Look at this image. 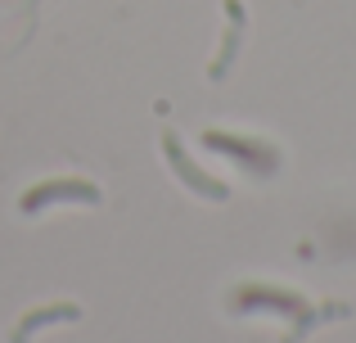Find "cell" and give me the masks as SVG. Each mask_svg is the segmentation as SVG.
<instances>
[{"label": "cell", "mask_w": 356, "mask_h": 343, "mask_svg": "<svg viewBox=\"0 0 356 343\" xmlns=\"http://www.w3.org/2000/svg\"><path fill=\"white\" fill-rule=\"evenodd\" d=\"M226 298H230V312H270V317H289L284 343H302L307 330H316L321 321H343L348 317L343 303H307L298 289H280V285H235Z\"/></svg>", "instance_id": "1"}, {"label": "cell", "mask_w": 356, "mask_h": 343, "mask_svg": "<svg viewBox=\"0 0 356 343\" xmlns=\"http://www.w3.org/2000/svg\"><path fill=\"white\" fill-rule=\"evenodd\" d=\"M203 150L221 154V159L239 163L248 176H275L280 163H284V154H280V145L270 141H252V136H230V131H203Z\"/></svg>", "instance_id": "2"}, {"label": "cell", "mask_w": 356, "mask_h": 343, "mask_svg": "<svg viewBox=\"0 0 356 343\" xmlns=\"http://www.w3.org/2000/svg\"><path fill=\"white\" fill-rule=\"evenodd\" d=\"M158 145H163V163L172 168V176H176V181H181L190 194H199V199H208V203H226V199H230V185L221 181V176L203 172L199 163L190 159V150L181 145V136H176V131H163V141H158Z\"/></svg>", "instance_id": "3"}, {"label": "cell", "mask_w": 356, "mask_h": 343, "mask_svg": "<svg viewBox=\"0 0 356 343\" xmlns=\"http://www.w3.org/2000/svg\"><path fill=\"white\" fill-rule=\"evenodd\" d=\"M50 203H86V208H99V203H104V190H99L95 181H86V176H50V181L32 185V190L18 199V212L36 217V212H45Z\"/></svg>", "instance_id": "4"}, {"label": "cell", "mask_w": 356, "mask_h": 343, "mask_svg": "<svg viewBox=\"0 0 356 343\" xmlns=\"http://www.w3.org/2000/svg\"><path fill=\"white\" fill-rule=\"evenodd\" d=\"M243 27H248V9H243V0H226V32H221V50H217V59L208 63V77L212 81L230 77V68H235V59H239V45H243Z\"/></svg>", "instance_id": "5"}, {"label": "cell", "mask_w": 356, "mask_h": 343, "mask_svg": "<svg viewBox=\"0 0 356 343\" xmlns=\"http://www.w3.org/2000/svg\"><path fill=\"white\" fill-rule=\"evenodd\" d=\"M59 321H81V308H77V303H45V308H32V312H27V317L14 326L9 343H27V339L36 335V330L59 326Z\"/></svg>", "instance_id": "6"}]
</instances>
